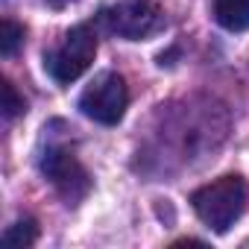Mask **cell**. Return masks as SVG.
<instances>
[{"label": "cell", "instance_id": "cell-10", "mask_svg": "<svg viewBox=\"0 0 249 249\" xmlns=\"http://www.w3.org/2000/svg\"><path fill=\"white\" fill-rule=\"evenodd\" d=\"M47 6H53V9H65V6H71V3H76V0H44Z\"/></svg>", "mask_w": 249, "mask_h": 249}, {"label": "cell", "instance_id": "cell-1", "mask_svg": "<svg viewBox=\"0 0 249 249\" xmlns=\"http://www.w3.org/2000/svg\"><path fill=\"white\" fill-rule=\"evenodd\" d=\"M246 202H249V185L243 176H223L191 194V205L196 217L217 234L229 231L240 220Z\"/></svg>", "mask_w": 249, "mask_h": 249}, {"label": "cell", "instance_id": "cell-9", "mask_svg": "<svg viewBox=\"0 0 249 249\" xmlns=\"http://www.w3.org/2000/svg\"><path fill=\"white\" fill-rule=\"evenodd\" d=\"M3 114H6V120H12V117H18V114H24L27 111V103H24V97L15 91V85L9 82V79H3Z\"/></svg>", "mask_w": 249, "mask_h": 249}, {"label": "cell", "instance_id": "cell-6", "mask_svg": "<svg viewBox=\"0 0 249 249\" xmlns=\"http://www.w3.org/2000/svg\"><path fill=\"white\" fill-rule=\"evenodd\" d=\"M214 21L229 33L249 30V0H214Z\"/></svg>", "mask_w": 249, "mask_h": 249}, {"label": "cell", "instance_id": "cell-4", "mask_svg": "<svg viewBox=\"0 0 249 249\" xmlns=\"http://www.w3.org/2000/svg\"><path fill=\"white\" fill-rule=\"evenodd\" d=\"M100 18L108 33L126 38V41L150 38L164 27V12L159 9L156 0H120L117 6L103 9Z\"/></svg>", "mask_w": 249, "mask_h": 249}, {"label": "cell", "instance_id": "cell-11", "mask_svg": "<svg viewBox=\"0 0 249 249\" xmlns=\"http://www.w3.org/2000/svg\"><path fill=\"white\" fill-rule=\"evenodd\" d=\"M173 246H202V240H194V237H182V240H176Z\"/></svg>", "mask_w": 249, "mask_h": 249}, {"label": "cell", "instance_id": "cell-2", "mask_svg": "<svg viewBox=\"0 0 249 249\" xmlns=\"http://www.w3.org/2000/svg\"><path fill=\"white\" fill-rule=\"evenodd\" d=\"M94 56H97V33L88 24H79L62 38V44L44 53V71L53 82L71 85L91 68Z\"/></svg>", "mask_w": 249, "mask_h": 249}, {"label": "cell", "instance_id": "cell-5", "mask_svg": "<svg viewBox=\"0 0 249 249\" xmlns=\"http://www.w3.org/2000/svg\"><path fill=\"white\" fill-rule=\"evenodd\" d=\"M44 179H50V185L59 191V196L68 202V205H76L88 196L91 191V176L88 170L79 164V159L65 150V147H47L41 161H38Z\"/></svg>", "mask_w": 249, "mask_h": 249}, {"label": "cell", "instance_id": "cell-8", "mask_svg": "<svg viewBox=\"0 0 249 249\" xmlns=\"http://www.w3.org/2000/svg\"><path fill=\"white\" fill-rule=\"evenodd\" d=\"M21 44H24V27L15 24L12 18H3V24H0V53L9 59L18 53Z\"/></svg>", "mask_w": 249, "mask_h": 249}, {"label": "cell", "instance_id": "cell-3", "mask_svg": "<svg viewBox=\"0 0 249 249\" xmlns=\"http://www.w3.org/2000/svg\"><path fill=\"white\" fill-rule=\"evenodd\" d=\"M126 106H129V88H126V79L120 73H100L79 97V108L85 117L103 123V126H114V123L123 120L126 114Z\"/></svg>", "mask_w": 249, "mask_h": 249}, {"label": "cell", "instance_id": "cell-7", "mask_svg": "<svg viewBox=\"0 0 249 249\" xmlns=\"http://www.w3.org/2000/svg\"><path fill=\"white\" fill-rule=\"evenodd\" d=\"M36 240H38V223H36L33 217L18 220V223L9 226L6 234H3V243H6V246H33Z\"/></svg>", "mask_w": 249, "mask_h": 249}]
</instances>
